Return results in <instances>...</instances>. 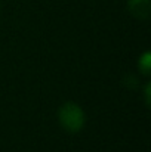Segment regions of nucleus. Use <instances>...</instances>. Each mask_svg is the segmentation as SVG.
I'll return each mask as SVG.
<instances>
[{
    "mask_svg": "<svg viewBox=\"0 0 151 152\" xmlns=\"http://www.w3.org/2000/svg\"><path fill=\"white\" fill-rule=\"evenodd\" d=\"M58 118L61 126L71 133L80 132L86 123V115L85 111L74 102H65L58 112Z\"/></svg>",
    "mask_w": 151,
    "mask_h": 152,
    "instance_id": "nucleus-1",
    "label": "nucleus"
},
{
    "mask_svg": "<svg viewBox=\"0 0 151 152\" xmlns=\"http://www.w3.org/2000/svg\"><path fill=\"white\" fill-rule=\"evenodd\" d=\"M127 9L136 19H148L151 13V1L150 0H129Z\"/></svg>",
    "mask_w": 151,
    "mask_h": 152,
    "instance_id": "nucleus-2",
    "label": "nucleus"
},
{
    "mask_svg": "<svg viewBox=\"0 0 151 152\" xmlns=\"http://www.w3.org/2000/svg\"><path fill=\"white\" fill-rule=\"evenodd\" d=\"M138 65H139V69L144 75H150L151 72V53L148 50L144 52L142 56L139 58L138 61Z\"/></svg>",
    "mask_w": 151,
    "mask_h": 152,
    "instance_id": "nucleus-3",
    "label": "nucleus"
},
{
    "mask_svg": "<svg viewBox=\"0 0 151 152\" xmlns=\"http://www.w3.org/2000/svg\"><path fill=\"white\" fill-rule=\"evenodd\" d=\"M150 89H151V84L147 83V86H145V103L147 105H150Z\"/></svg>",
    "mask_w": 151,
    "mask_h": 152,
    "instance_id": "nucleus-4",
    "label": "nucleus"
}]
</instances>
